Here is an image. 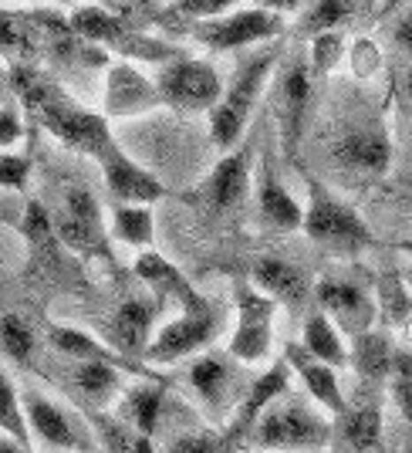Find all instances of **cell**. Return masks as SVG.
I'll list each match as a JSON object with an SVG mask.
<instances>
[{
    "label": "cell",
    "mask_w": 412,
    "mask_h": 453,
    "mask_svg": "<svg viewBox=\"0 0 412 453\" xmlns=\"http://www.w3.org/2000/svg\"><path fill=\"white\" fill-rule=\"evenodd\" d=\"M166 453H240L224 430H189L169 440Z\"/></svg>",
    "instance_id": "cell-34"
},
{
    "label": "cell",
    "mask_w": 412,
    "mask_h": 453,
    "mask_svg": "<svg viewBox=\"0 0 412 453\" xmlns=\"http://www.w3.org/2000/svg\"><path fill=\"white\" fill-rule=\"evenodd\" d=\"M254 150L240 146V150L226 152L224 159L210 170L203 183V196L210 200V207L226 213V210H237L250 193V176H254Z\"/></svg>",
    "instance_id": "cell-23"
},
{
    "label": "cell",
    "mask_w": 412,
    "mask_h": 453,
    "mask_svg": "<svg viewBox=\"0 0 412 453\" xmlns=\"http://www.w3.org/2000/svg\"><path fill=\"white\" fill-rule=\"evenodd\" d=\"M409 95H412V78H409Z\"/></svg>",
    "instance_id": "cell-46"
},
{
    "label": "cell",
    "mask_w": 412,
    "mask_h": 453,
    "mask_svg": "<svg viewBox=\"0 0 412 453\" xmlns=\"http://www.w3.org/2000/svg\"><path fill=\"white\" fill-rule=\"evenodd\" d=\"M332 440H335V419H328L315 403L284 396L250 430L244 450L324 453L332 447Z\"/></svg>",
    "instance_id": "cell-2"
},
{
    "label": "cell",
    "mask_w": 412,
    "mask_h": 453,
    "mask_svg": "<svg viewBox=\"0 0 412 453\" xmlns=\"http://www.w3.org/2000/svg\"><path fill=\"white\" fill-rule=\"evenodd\" d=\"M7 81H11L14 92H18L20 109L31 115V119H38L41 129H48V133L55 135L57 142H65L68 150L85 152V156L98 159V156L115 142L105 115L78 105L72 95L65 92V88H57L55 81L44 75V72H38L34 65L18 61V65L11 68Z\"/></svg>",
    "instance_id": "cell-1"
},
{
    "label": "cell",
    "mask_w": 412,
    "mask_h": 453,
    "mask_svg": "<svg viewBox=\"0 0 412 453\" xmlns=\"http://www.w3.org/2000/svg\"><path fill=\"white\" fill-rule=\"evenodd\" d=\"M301 345L308 356H315L318 362L332 365V369H341L348 365V345H345V335L338 332L332 319L324 311H308L304 319V335H301Z\"/></svg>",
    "instance_id": "cell-29"
},
{
    "label": "cell",
    "mask_w": 412,
    "mask_h": 453,
    "mask_svg": "<svg viewBox=\"0 0 412 453\" xmlns=\"http://www.w3.org/2000/svg\"><path fill=\"white\" fill-rule=\"evenodd\" d=\"M224 332V315L217 304H210L203 298L193 308H183L176 319H169L159 332H152V342L142 359L152 365H169V362L189 359L196 352H203L206 345L220 339Z\"/></svg>",
    "instance_id": "cell-7"
},
{
    "label": "cell",
    "mask_w": 412,
    "mask_h": 453,
    "mask_svg": "<svg viewBox=\"0 0 412 453\" xmlns=\"http://www.w3.org/2000/svg\"><path fill=\"white\" fill-rule=\"evenodd\" d=\"M72 386L92 413H105L115 399L122 396V372L112 365H98V362H75L72 365Z\"/></svg>",
    "instance_id": "cell-27"
},
{
    "label": "cell",
    "mask_w": 412,
    "mask_h": 453,
    "mask_svg": "<svg viewBox=\"0 0 412 453\" xmlns=\"http://www.w3.org/2000/svg\"><path fill=\"white\" fill-rule=\"evenodd\" d=\"M335 453H348V450H341V447H335Z\"/></svg>",
    "instance_id": "cell-45"
},
{
    "label": "cell",
    "mask_w": 412,
    "mask_h": 453,
    "mask_svg": "<svg viewBox=\"0 0 412 453\" xmlns=\"http://www.w3.org/2000/svg\"><path fill=\"white\" fill-rule=\"evenodd\" d=\"M240 453H271V450H240Z\"/></svg>",
    "instance_id": "cell-44"
},
{
    "label": "cell",
    "mask_w": 412,
    "mask_h": 453,
    "mask_svg": "<svg viewBox=\"0 0 412 453\" xmlns=\"http://www.w3.org/2000/svg\"><path fill=\"white\" fill-rule=\"evenodd\" d=\"M156 88L163 105L179 112H213L224 95V78L203 58H176L159 68Z\"/></svg>",
    "instance_id": "cell-8"
},
{
    "label": "cell",
    "mask_w": 412,
    "mask_h": 453,
    "mask_svg": "<svg viewBox=\"0 0 412 453\" xmlns=\"http://www.w3.org/2000/svg\"><path fill=\"white\" fill-rule=\"evenodd\" d=\"M378 61H382V55H378V48H375L372 41L369 38L355 41V48H352V72H355V78L375 75Z\"/></svg>",
    "instance_id": "cell-38"
},
{
    "label": "cell",
    "mask_w": 412,
    "mask_h": 453,
    "mask_svg": "<svg viewBox=\"0 0 412 453\" xmlns=\"http://www.w3.org/2000/svg\"><path fill=\"white\" fill-rule=\"evenodd\" d=\"M4 85H7V68L0 65V88H4Z\"/></svg>",
    "instance_id": "cell-43"
},
{
    "label": "cell",
    "mask_w": 412,
    "mask_h": 453,
    "mask_svg": "<svg viewBox=\"0 0 412 453\" xmlns=\"http://www.w3.org/2000/svg\"><path fill=\"white\" fill-rule=\"evenodd\" d=\"M335 447L348 453H375L382 447V413L375 403L348 406L335 423Z\"/></svg>",
    "instance_id": "cell-26"
},
{
    "label": "cell",
    "mask_w": 412,
    "mask_h": 453,
    "mask_svg": "<svg viewBox=\"0 0 412 453\" xmlns=\"http://www.w3.org/2000/svg\"><path fill=\"white\" fill-rule=\"evenodd\" d=\"M34 328H31V321L18 315V311H11V315H4L0 319V352L7 356L11 362H31L34 356Z\"/></svg>",
    "instance_id": "cell-33"
},
{
    "label": "cell",
    "mask_w": 412,
    "mask_h": 453,
    "mask_svg": "<svg viewBox=\"0 0 412 453\" xmlns=\"http://www.w3.org/2000/svg\"><path fill=\"white\" fill-rule=\"evenodd\" d=\"M109 234L112 241L132 247V250H152V241H156V217H152V207H118L115 203L112 213H109Z\"/></svg>",
    "instance_id": "cell-30"
},
{
    "label": "cell",
    "mask_w": 412,
    "mask_h": 453,
    "mask_svg": "<svg viewBox=\"0 0 412 453\" xmlns=\"http://www.w3.org/2000/svg\"><path fill=\"white\" fill-rule=\"evenodd\" d=\"M409 189H412V180H409Z\"/></svg>",
    "instance_id": "cell-47"
},
{
    "label": "cell",
    "mask_w": 412,
    "mask_h": 453,
    "mask_svg": "<svg viewBox=\"0 0 412 453\" xmlns=\"http://www.w3.org/2000/svg\"><path fill=\"white\" fill-rule=\"evenodd\" d=\"M159 311L163 308L152 298H126L112 315V339H109V345L115 352H122L126 359L142 362L152 342V325L159 319Z\"/></svg>",
    "instance_id": "cell-24"
},
{
    "label": "cell",
    "mask_w": 412,
    "mask_h": 453,
    "mask_svg": "<svg viewBox=\"0 0 412 453\" xmlns=\"http://www.w3.org/2000/svg\"><path fill=\"white\" fill-rule=\"evenodd\" d=\"M95 163L102 170L109 196H112L118 207H152L156 200L169 196L166 183L152 170H146L139 159H132L129 152L118 146V139Z\"/></svg>",
    "instance_id": "cell-11"
},
{
    "label": "cell",
    "mask_w": 412,
    "mask_h": 453,
    "mask_svg": "<svg viewBox=\"0 0 412 453\" xmlns=\"http://www.w3.org/2000/svg\"><path fill=\"white\" fill-rule=\"evenodd\" d=\"M274 321H278V304L263 298L254 284L237 288V325L226 345V356L244 365H261L274 352Z\"/></svg>",
    "instance_id": "cell-10"
},
{
    "label": "cell",
    "mask_w": 412,
    "mask_h": 453,
    "mask_svg": "<svg viewBox=\"0 0 412 453\" xmlns=\"http://www.w3.org/2000/svg\"><path fill=\"white\" fill-rule=\"evenodd\" d=\"M358 14V4H345V0H318V4H308L298 18V31H308V35H328V31H338V24Z\"/></svg>",
    "instance_id": "cell-32"
},
{
    "label": "cell",
    "mask_w": 412,
    "mask_h": 453,
    "mask_svg": "<svg viewBox=\"0 0 412 453\" xmlns=\"http://www.w3.org/2000/svg\"><path fill=\"white\" fill-rule=\"evenodd\" d=\"M402 281H406V291H412V267L406 271V274H402Z\"/></svg>",
    "instance_id": "cell-42"
},
{
    "label": "cell",
    "mask_w": 412,
    "mask_h": 453,
    "mask_svg": "<svg viewBox=\"0 0 412 453\" xmlns=\"http://www.w3.org/2000/svg\"><path fill=\"white\" fill-rule=\"evenodd\" d=\"M284 27H287V20L278 7L254 4V7H237L220 18L196 20V24H189V35L210 51H240V48L281 38Z\"/></svg>",
    "instance_id": "cell-6"
},
{
    "label": "cell",
    "mask_w": 412,
    "mask_h": 453,
    "mask_svg": "<svg viewBox=\"0 0 412 453\" xmlns=\"http://www.w3.org/2000/svg\"><path fill=\"white\" fill-rule=\"evenodd\" d=\"M287 393H291V369H287V362L281 359V362H274V365H267L261 376L247 386V393L240 396L237 410L226 419L224 434L244 450L247 436L261 423V416L267 413L274 403H281Z\"/></svg>",
    "instance_id": "cell-13"
},
{
    "label": "cell",
    "mask_w": 412,
    "mask_h": 453,
    "mask_svg": "<svg viewBox=\"0 0 412 453\" xmlns=\"http://www.w3.org/2000/svg\"><path fill=\"white\" fill-rule=\"evenodd\" d=\"M395 41H399L402 51H412V11L395 24Z\"/></svg>",
    "instance_id": "cell-40"
},
{
    "label": "cell",
    "mask_w": 412,
    "mask_h": 453,
    "mask_svg": "<svg viewBox=\"0 0 412 453\" xmlns=\"http://www.w3.org/2000/svg\"><path fill=\"white\" fill-rule=\"evenodd\" d=\"M311 88L315 75L304 48H294L287 58H281V75H278V95H274V115H278V133H281V150L287 159H294L301 146V135L308 126V109H311Z\"/></svg>",
    "instance_id": "cell-9"
},
{
    "label": "cell",
    "mask_w": 412,
    "mask_h": 453,
    "mask_svg": "<svg viewBox=\"0 0 412 453\" xmlns=\"http://www.w3.org/2000/svg\"><path fill=\"white\" fill-rule=\"evenodd\" d=\"M304 55H308V65H311V75H328L338 61L345 58V38L338 31L318 35V38H311V44L304 48Z\"/></svg>",
    "instance_id": "cell-35"
},
{
    "label": "cell",
    "mask_w": 412,
    "mask_h": 453,
    "mask_svg": "<svg viewBox=\"0 0 412 453\" xmlns=\"http://www.w3.org/2000/svg\"><path fill=\"white\" fill-rule=\"evenodd\" d=\"M48 342L51 349L61 352L65 359L75 362H98V365H112L118 372H129L135 379H152V382H166L156 369H146L135 359H126L122 352H115L112 345H105L102 339H95L92 332L85 328H75V325H48Z\"/></svg>",
    "instance_id": "cell-17"
},
{
    "label": "cell",
    "mask_w": 412,
    "mask_h": 453,
    "mask_svg": "<svg viewBox=\"0 0 412 453\" xmlns=\"http://www.w3.org/2000/svg\"><path fill=\"white\" fill-rule=\"evenodd\" d=\"M352 342L355 345L348 349V362L355 365L358 379L365 386H382L385 379H393V342L385 339V335H375V332H365V335H358Z\"/></svg>",
    "instance_id": "cell-28"
},
{
    "label": "cell",
    "mask_w": 412,
    "mask_h": 453,
    "mask_svg": "<svg viewBox=\"0 0 412 453\" xmlns=\"http://www.w3.org/2000/svg\"><path fill=\"white\" fill-rule=\"evenodd\" d=\"M0 436L14 440L18 447L34 453V440L27 430V419H24V403H20L18 382L0 369Z\"/></svg>",
    "instance_id": "cell-31"
},
{
    "label": "cell",
    "mask_w": 412,
    "mask_h": 453,
    "mask_svg": "<svg viewBox=\"0 0 412 453\" xmlns=\"http://www.w3.org/2000/svg\"><path fill=\"white\" fill-rule=\"evenodd\" d=\"M132 271H135L139 281L149 284L152 302L159 304V308L172 304L176 311H183V308H193V304L203 302V295L196 291V284H189L187 274L172 265L169 257H163L159 250H142L135 257Z\"/></svg>",
    "instance_id": "cell-18"
},
{
    "label": "cell",
    "mask_w": 412,
    "mask_h": 453,
    "mask_svg": "<svg viewBox=\"0 0 412 453\" xmlns=\"http://www.w3.org/2000/svg\"><path fill=\"white\" fill-rule=\"evenodd\" d=\"M389 386H393V399L399 413L406 416V423L412 426V379H389Z\"/></svg>",
    "instance_id": "cell-39"
},
{
    "label": "cell",
    "mask_w": 412,
    "mask_h": 453,
    "mask_svg": "<svg viewBox=\"0 0 412 453\" xmlns=\"http://www.w3.org/2000/svg\"><path fill=\"white\" fill-rule=\"evenodd\" d=\"M51 226L61 247H68L78 257H98L109 267L115 265L112 250V234H109V220L105 210L95 200L92 189L85 187H68L61 193V203L51 213Z\"/></svg>",
    "instance_id": "cell-5"
},
{
    "label": "cell",
    "mask_w": 412,
    "mask_h": 453,
    "mask_svg": "<svg viewBox=\"0 0 412 453\" xmlns=\"http://www.w3.org/2000/svg\"><path fill=\"white\" fill-rule=\"evenodd\" d=\"M254 203H257V220H261V226L274 230V234L298 230L301 220H304L301 203L284 189L281 180L274 176V159H271V152H263L261 166L254 173Z\"/></svg>",
    "instance_id": "cell-19"
},
{
    "label": "cell",
    "mask_w": 412,
    "mask_h": 453,
    "mask_svg": "<svg viewBox=\"0 0 412 453\" xmlns=\"http://www.w3.org/2000/svg\"><path fill=\"white\" fill-rule=\"evenodd\" d=\"M20 403H24V419L31 440H38L41 447L55 453H85L88 450V436L75 423V416L68 413L61 403L44 396L41 389H20Z\"/></svg>",
    "instance_id": "cell-12"
},
{
    "label": "cell",
    "mask_w": 412,
    "mask_h": 453,
    "mask_svg": "<svg viewBox=\"0 0 412 453\" xmlns=\"http://www.w3.org/2000/svg\"><path fill=\"white\" fill-rule=\"evenodd\" d=\"M169 403V386L166 382H152V379H139L135 386L122 389L118 396V416L122 423L135 430L139 436H156L159 423H163V413H166Z\"/></svg>",
    "instance_id": "cell-25"
},
{
    "label": "cell",
    "mask_w": 412,
    "mask_h": 453,
    "mask_svg": "<svg viewBox=\"0 0 412 453\" xmlns=\"http://www.w3.org/2000/svg\"><path fill=\"white\" fill-rule=\"evenodd\" d=\"M332 159L345 173L375 180V176H385L393 166V139L382 126H355L332 142Z\"/></svg>",
    "instance_id": "cell-15"
},
{
    "label": "cell",
    "mask_w": 412,
    "mask_h": 453,
    "mask_svg": "<svg viewBox=\"0 0 412 453\" xmlns=\"http://www.w3.org/2000/svg\"><path fill=\"white\" fill-rule=\"evenodd\" d=\"M281 65V51L278 48H263L257 55H250L247 61L237 65V72L230 78V85L224 88L217 109L210 112V139L220 150H237V142L244 139L250 112L257 105V98L263 95L267 81L274 78Z\"/></svg>",
    "instance_id": "cell-3"
},
{
    "label": "cell",
    "mask_w": 412,
    "mask_h": 453,
    "mask_svg": "<svg viewBox=\"0 0 412 453\" xmlns=\"http://www.w3.org/2000/svg\"><path fill=\"white\" fill-rule=\"evenodd\" d=\"M189 386L196 389V396L210 413H220L230 403L237 410L240 396L247 393V386H240V379H237L230 356H200L189 365Z\"/></svg>",
    "instance_id": "cell-21"
},
{
    "label": "cell",
    "mask_w": 412,
    "mask_h": 453,
    "mask_svg": "<svg viewBox=\"0 0 412 453\" xmlns=\"http://www.w3.org/2000/svg\"><path fill=\"white\" fill-rule=\"evenodd\" d=\"M31 152H0V189H11V193H24L31 183Z\"/></svg>",
    "instance_id": "cell-36"
},
{
    "label": "cell",
    "mask_w": 412,
    "mask_h": 453,
    "mask_svg": "<svg viewBox=\"0 0 412 453\" xmlns=\"http://www.w3.org/2000/svg\"><path fill=\"white\" fill-rule=\"evenodd\" d=\"M163 98L156 81L139 72L132 61H112L105 72V119H135L159 109Z\"/></svg>",
    "instance_id": "cell-16"
},
{
    "label": "cell",
    "mask_w": 412,
    "mask_h": 453,
    "mask_svg": "<svg viewBox=\"0 0 412 453\" xmlns=\"http://www.w3.org/2000/svg\"><path fill=\"white\" fill-rule=\"evenodd\" d=\"M250 278H254V288L261 291L263 298H271L274 304H284V308H301L308 298H315V284L308 281V274L298 265L274 257V254L254 261Z\"/></svg>",
    "instance_id": "cell-22"
},
{
    "label": "cell",
    "mask_w": 412,
    "mask_h": 453,
    "mask_svg": "<svg viewBox=\"0 0 412 453\" xmlns=\"http://www.w3.org/2000/svg\"><path fill=\"white\" fill-rule=\"evenodd\" d=\"M0 453H31V450L18 447V443H14V440H7V436H0Z\"/></svg>",
    "instance_id": "cell-41"
},
{
    "label": "cell",
    "mask_w": 412,
    "mask_h": 453,
    "mask_svg": "<svg viewBox=\"0 0 412 453\" xmlns=\"http://www.w3.org/2000/svg\"><path fill=\"white\" fill-rule=\"evenodd\" d=\"M315 304H318V311H324L332 325H335L338 332L345 335H365V332H372L375 319H378V308L375 302L369 298V291L365 288H358L355 281H338V278H321L315 284Z\"/></svg>",
    "instance_id": "cell-14"
},
{
    "label": "cell",
    "mask_w": 412,
    "mask_h": 453,
    "mask_svg": "<svg viewBox=\"0 0 412 453\" xmlns=\"http://www.w3.org/2000/svg\"><path fill=\"white\" fill-rule=\"evenodd\" d=\"M284 362H287L291 376L301 379L304 393L311 396V403H315L318 410H324V413L335 416V419L348 410L345 393H341V382H338V372L332 369V365L318 362L315 356H308L301 342H287V349H284Z\"/></svg>",
    "instance_id": "cell-20"
},
{
    "label": "cell",
    "mask_w": 412,
    "mask_h": 453,
    "mask_svg": "<svg viewBox=\"0 0 412 453\" xmlns=\"http://www.w3.org/2000/svg\"><path fill=\"white\" fill-rule=\"evenodd\" d=\"M24 139V112L18 105H0V152H11Z\"/></svg>",
    "instance_id": "cell-37"
},
{
    "label": "cell",
    "mask_w": 412,
    "mask_h": 453,
    "mask_svg": "<svg viewBox=\"0 0 412 453\" xmlns=\"http://www.w3.org/2000/svg\"><path fill=\"white\" fill-rule=\"evenodd\" d=\"M304 187H308V203H304L301 226L315 244L338 257H358L375 244L365 217L352 203H345L335 189L324 187L315 176H308Z\"/></svg>",
    "instance_id": "cell-4"
}]
</instances>
